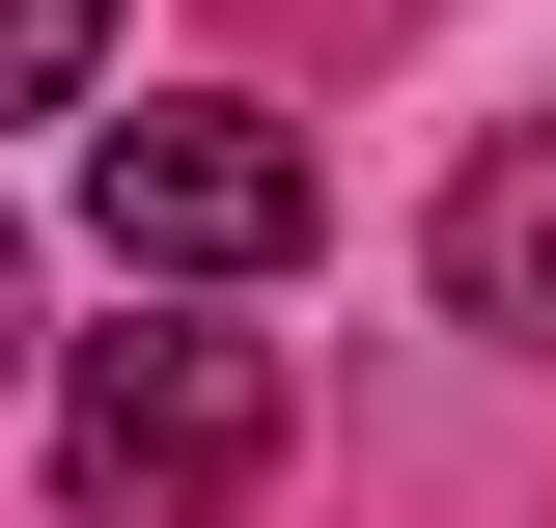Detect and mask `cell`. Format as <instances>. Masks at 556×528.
Segmentation results:
<instances>
[{"label": "cell", "mask_w": 556, "mask_h": 528, "mask_svg": "<svg viewBox=\"0 0 556 528\" xmlns=\"http://www.w3.org/2000/svg\"><path fill=\"white\" fill-rule=\"evenodd\" d=\"M251 473H278V362L251 334H195V306L84 334V390H56V501L84 528H223Z\"/></svg>", "instance_id": "cell-1"}, {"label": "cell", "mask_w": 556, "mask_h": 528, "mask_svg": "<svg viewBox=\"0 0 556 528\" xmlns=\"http://www.w3.org/2000/svg\"><path fill=\"white\" fill-rule=\"evenodd\" d=\"M84 223H112L139 278H306L334 167H306L278 112H223V84H195V112H112V139H84Z\"/></svg>", "instance_id": "cell-2"}, {"label": "cell", "mask_w": 556, "mask_h": 528, "mask_svg": "<svg viewBox=\"0 0 556 528\" xmlns=\"http://www.w3.org/2000/svg\"><path fill=\"white\" fill-rule=\"evenodd\" d=\"M445 306L556 362V112H529V139H473V196H445Z\"/></svg>", "instance_id": "cell-3"}, {"label": "cell", "mask_w": 556, "mask_h": 528, "mask_svg": "<svg viewBox=\"0 0 556 528\" xmlns=\"http://www.w3.org/2000/svg\"><path fill=\"white\" fill-rule=\"evenodd\" d=\"M84 56H112V0H0V112H56Z\"/></svg>", "instance_id": "cell-4"}, {"label": "cell", "mask_w": 556, "mask_h": 528, "mask_svg": "<svg viewBox=\"0 0 556 528\" xmlns=\"http://www.w3.org/2000/svg\"><path fill=\"white\" fill-rule=\"evenodd\" d=\"M0 362H28V251H0Z\"/></svg>", "instance_id": "cell-5"}]
</instances>
